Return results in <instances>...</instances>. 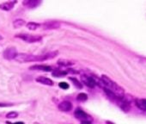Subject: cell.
Returning <instances> with one entry per match:
<instances>
[{
	"label": "cell",
	"mask_w": 146,
	"mask_h": 124,
	"mask_svg": "<svg viewBox=\"0 0 146 124\" xmlns=\"http://www.w3.org/2000/svg\"><path fill=\"white\" fill-rule=\"evenodd\" d=\"M58 65L60 66V67H68L71 65H73V62L68 60V59H60L58 60Z\"/></svg>",
	"instance_id": "obj_14"
},
{
	"label": "cell",
	"mask_w": 146,
	"mask_h": 124,
	"mask_svg": "<svg viewBox=\"0 0 146 124\" xmlns=\"http://www.w3.org/2000/svg\"><path fill=\"white\" fill-rule=\"evenodd\" d=\"M58 86H59L61 89H63V90H67V89H69V87H70L69 84L66 83V82H60V83L58 84Z\"/></svg>",
	"instance_id": "obj_21"
},
{
	"label": "cell",
	"mask_w": 146,
	"mask_h": 124,
	"mask_svg": "<svg viewBox=\"0 0 146 124\" xmlns=\"http://www.w3.org/2000/svg\"><path fill=\"white\" fill-rule=\"evenodd\" d=\"M30 70H36V71H43V72H52V68L50 66L46 65H34L29 67Z\"/></svg>",
	"instance_id": "obj_12"
},
{
	"label": "cell",
	"mask_w": 146,
	"mask_h": 124,
	"mask_svg": "<svg viewBox=\"0 0 146 124\" xmlns=\"http://www.w3.org/2000/svg\"><path fill=\"white\" fill-rule=\"evenodd\" d=\"M13 103H0V107H10L13 106Z\"/></svg>",
	"instance_id": "obj_22"
},
{
	"label": "cell",
	"mask_w": 146,
	"mask_h": 124,
	"mask_svg": "<svg viewBox=\"0 0 146 124\" xmlns=\"http://www.w3.org/2000/svg\"><path fill=\"white\" fill-rule=\"evenodd\" d=\"M81 124H92L90 121H83L81 122Z\"/></svg>",
	"instance_id": "obj_24"
},
{
	"label": "cell",
	"mask_w": 146,
	"mask_h": 124,
	"mask_svg": "<svg viewBox=\"0 0 146 124\" xmlns=\"http://www.w3.org/2000/svg\"><path fill=\"white\" fill-rule=\"evenodd\" d=\"M40 23H38L29 22V23H27V28H28L29 30H32V31H34V30L37 29H38V28H40Z\"/></svg>",
	"instance_id": "obj_17"
},
{
	"label": "cell",
	"mask_w": 146,
	"mask_h": 124,
	"mask_svg": "<svg viewBox=\"0 0 146 124\" xmlns=\"http://www.w3.org/2000/svg\"><path fill=\"white\" fill-rule=\"evenodd\" d=\"M17 116H18V113L16 112V111L9 112V113L6 115V118H8V119H14V118H17Z\"/></svg>",
	"instance_id": "obj_20"
},
{
	"label": "cell",
	"mask_w": 146,
	"mask_h": 124,
	"mask_svg": "<svg viewBox=\"0 0 146 124\" xmlns=\"http://www.w3.org/2000/svg\"><path fill=\"white\" fill-rule=\"evenodd\" d=\"M58 51H52V52H49V53L42 54V55H38V61H44V60L52 59L55 58L58 55Z\"/></svg>",
	"instance_id": "obj_8"
},
{
	"label": "cell",
	"mask_w": 146,
	"mask_h": 124,
	"mask_svg": "<svg viewBox=\"0 0 146 124\" xmlns=\"http://www.w3.org/2000/svg\"><path fill=\"white\" fill-rule=\"evenodd\" d=\"M66 72H67V73H78V72H76V71H73L72 69H68V70H67Z\"/></svg>",
	"instance_id": "obj_23"
},
{
	"label": "cell",
	"mask_w": 146,
	"mask_h": 124,
	"mask_svg": "<svg viewBox=\"0 0 146 124\" xmlns=\"http://www.w3.org/2000/svg\"><path fill=\"white\" fill-rule=\"evenodd\" d=\"M38 55L29 54V53H18L15 59L20 63H27V62H32V61H37Z\"/></svg>",
	"instance_id": "obj_3"
},
{
	"label": "cell",
	"mask_w": 146,
	"mask_h": 124,
	"mask_svg": "<svg viewBox=\"0 0 146 124\" xmlns=\"http://www.w3.org/2000/svg\"><path fill=\"white\" fill-rule=\"evenodd\" d=\"M40 26L44 30H51V29H59L61 24L58 21H49V22L44 23L43 24H40Z\"/></svg>",
	"instance_id": "obj_5"
},
{
	"label": "cell",
	"mask_w": 146,
	"mask_h": 124,
	"mask_svg": "<svg viewBox=\"0 0 146 124\" xmlns=\"http://www.w3.org/2000/svg\"><path fill=\"white\" fill-rule=\"evenodd\" d=\"M16 38H19L21 40H23L26 42L29 43H35V42H39L42 40V37L40 35H32L29 34H17L15 35Z\"/></svg>",
	"instance_id": "obj_2"
},
{
	"label": "cell",
	"mask_w": 146,
	"mask_h": 124,
	"mask_svg": "<svg viewBox=\"0 0 146 124\" xmlns=\"http://www.w3.org/2000/svg\"><path fill=\"white\" fill-rule=\"evenodd\" d=\"M25 21L23 19H17L13 22V27L14 29H19L21 27H23V25H25Z\"/></svg>",
	"instance_id": "obj_16"
},
{
	"label": "cell",
	"mask_w": 146,
	"mask_h": 124,
	"mask_svg": "<svg viewBox=\"0 0 146 124\" xmlns=\"http://www.w3.org/2000/svg\"><path fill=\"white\" fill-rule=\"evenodd\" d=\"M17 54H18V53H17V50L16 47H8L4 51L3 57L5 59L11 60V59H15V58L17 57Z\"/></svg>",
	"instance_id": "obj_4"
},
{
	"label": "cell",
	"mask_w": 146,
	"mask_h": 124,
	"mask_svg": "<svg viewBox=\"0 0 146 124\" xmlns=\"http://www.w3.org/2000/svg\"><path fill=\"white\" fill-rule=\"evenodd\" d=\"M81 80H82V82H83L85 85H87L88 87L94 88V87L96 85V83L94 78L91 77V76L84 74V75L81 76Z\"/></svg>",
	"instance_id": "obj_6"
},
{
	"label": "cell",
	"mask_w": 146,
	"mask_h": 124,
	"mask_svg": "<svg viewBox=\"0 0 146 124\" xmlns=\"http://www.w3.org/2000/svg\"><path fill=\"white\" fill-rule=\"evenodd\" d=\"M58 109L60 111H64V112H68L70 110H71L72 109V103L69 101H63L61 102L58 106Z\"/></svg>",
	"instance_id": "obj_11"
},
{
	"label": "cell",
	"mask_w": 146,
	"mask_h": 124,
	"mask_svg": "<svg viewBox=\"0 0 146 124\" xmlns=\"http://www.w3.org/2000/svg\"><path fill=\"white\" fill-rule=\"evenodd\" d=\"M69 79L73 83V85H74L77 88H78V89H82L83 88V85H82V83H80L79 82V80L78 79H77L76 78H69Z\"/></svg>",
	"instance_id": "obj_18"
},
{
	"label": "cell",
	"mask_w": 146,
	"mask_h": 124,
	"mask_svg": "<svg viewBox=\"0 0 146 124\" xmlns=\"http://www.w3.org/2000/svg\"><path fill=\"white\" fill-rule=\"evenodd\" d=\"M87 99H88V95H87L86 93H84V92L79 93V94L78 95V97H77V100L79 101V102H84V101H86Z\"/></svg>",
	"instance_id": "obj_19"
},
{
	"label": "cell",
	"mask_w": 146,
	"mask_h": 124,
	"mask_svg": "<svg viewBox=\"0 0 146 124\" xmlns=\"http://www.w3.org/2000/svg\"><path fill=\"white\" fill-rule=\"evenodd\" d=\"M17 3V1H8V2H4L0 4V10L5 11H11L15 5Z\"/></svg>",
	"instance_id": "obj_9"
},
{
	"label": "cell",
	"mask_w": 146,
	"mask_h": 124,
	"mask_svg": "<svg viewBox=\"0 0 146 124\" xmlns=\"http://www.w3.org/2000/svg\"><path fill=\"white\" fill-rule=\"evenodd\" d=\"M35 80H36L38 83L42 84V85H49V86L53 85V81H52V79L46 78V77H42V76H40V77L36 78Z\"/></svg>",
	"instance_id": "obj_13"
},
{
	"label": "cell",
	"mask_w": 146,
	"mask_h": 124,
	"mask_svg": "<svg viewBox=\"0 0 146 124\" xmlns=\"http://www.w3.org/2000/svg\"><path fill=\"white\" fill-rule=\"evenodd\" d=\"M1 40H3V36L0 35V41H1Z\"/></svg>",
	"instance_id": "obj_26"
},
{
	"label": "cell",
	"mask_w": 146,
	"mask_h": 124,
	"mask_svg": "<svg viewBox=\"0 0 146 124\" xmlns=\"http://www.w3.org/2000/svg\"><path fill=\"white\" fill-rule=\"evenodd\" d=\"M107 124H113V123H112V122H110V121H107Z\"/></svg>",
	"instance_id": "obj_27"
},
{
	"label": "cell",
	"mask_w": 146,
	"mask_h": 124,
	"mask_svg": "<svg viewBox=\"0 0 146 124\" xmlns=\"http://www.w3.org/2000/svg\"><path fill=\"white\" fill-rule=\"evenodd\" d=\"M66 74H67V72L66 71H62V70H59V69H57V70L52 71V76L53 77L61 78V77H64Z\"/></svg>",
	"instance_id": "obj_15"
},
{
	"label": "cell",
	"mask_w": 146,
	"mask_h": 124,
	"mask_svg": "<svg viewBox=\"0 0 146 124\" xmlns=\"http://www.w3.org/2000/svg\"><path fill=\"white\" fill-rule=\"evenodd\" d=\"M7 124H12V123L7 122ZM13 124H24V122H23V121H17V122H16V123H13Z\"/></svg>",
	"instance_id": "obj_25"
},
{
	"label": "cell",
	"mask_w": 146,
	"mask_h": 124,
	"mask_svg": "<svg viewBox=\"0 0 146 124\" xmlns=\"http://www.w3.org/2000/svg\"><path fill=\"white\" fill-rule=\"evenodd\" d=\"M40 4H41V1H40V0H24L23 2V5L29 9L36 8Z\"/></svg>",
	"instance_id": "obj_10"
},
{
	"label": "cell",
	"mask_w": 146,
	"mask_h": 124,
	"mask_svg": "<svg viewBox=\"0 0 146 124\" xmlns=\"http://www.w3.org/2000/svg\"><path fill=\"white\" fill-rule=\"evenodd\" d=\"M102 83H103V89L106 88L112 91L117 97V99H123L125 97V91L122 87H120L119 85H117L114 81H113L110 78H108L106 75H102L101 78Z\"/></svg>",
	"instance_id": "obj_1"
},
{
	"label": "cell",
	"mask_w": 146,
	"mask_h": 124,
	"mask_svg": "<svg viewBox=\"0 0 146 124\" xmlns=\"http://www.w3.org/2000/svg\"><path fill=\"white\" fill-rule=\"evenodd\" d=\"M74 115L77 119L78 120H81L82 121H89L90 119V116L86 113L84 112L83 109H81L80 108H78L75 112H74Z\"/></svg>",
	"instance_id": "obj_7"
}]
</instances>
